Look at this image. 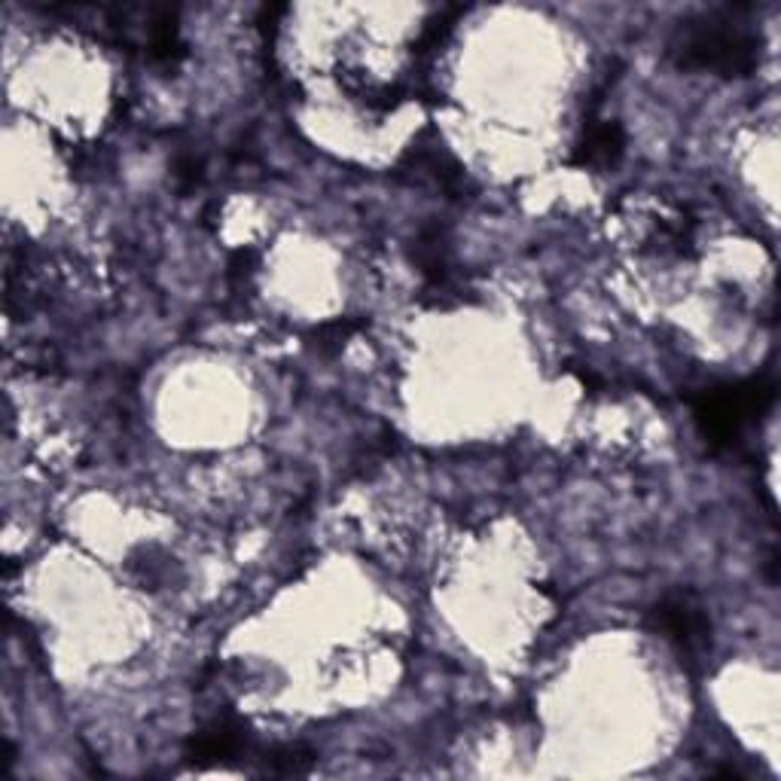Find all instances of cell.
Here are the masks:
<instances>
[{
    "instance_id": "6",
    "label": "cell",
    "mask_w": 781,
    "mask_h": 781,
    "mask_svg": "<svg viewBox=\"0 0 781 781\" xmlns=\"http://www.w3.org/2000/svg\"><path fill=\"white\" fill-rule=\"evenodd\" d=\"M146 52L150 59L171 64V61L183 59L181 31H178V12L174 10H156L153 22H150V40H146Z\"/></svg>"
},
{
    "instance_id": "9",
    "label": "cell",
    "mask_w": 781,
    "mask_h": 781,
    "mask_svg": "<svg viewBox=\"0 0 781 781\" xmlns=\"http://www.w3.org/2000/svg\"><path fill=\"white\" fill-rule=\"evenodd\" d=\"M462 7H452V10H443L439 16H434L430 22L425 24L422 31V40H418V52H430V49H439L446 43V37L452 34L455 22L462 19Z\"/></svg>"
},
{
    "instance_id": "3",
    "label": "cell",
    "mask_w": 781,
    "mask_h": 781,
    "mask_svg": "<svg viewBox=\"0 0 781 781\" xmlns=\"http://www.w3.org/2000/svg\"><path fill=\"white\" fill-rule=\"evenodd\" d=\"M650 626L678 650L687 669H702V662L711 653V620L696 592L678 589L659 598L650 610Z\"/></svg>"
},
{
    "instance_id": "4",
    "label": "cell",
    "mask_w": 781,
    "mask_h": 781,
    "mask_svg": "<svg viewBox=\"0 0 781 781\" xmlns=\"http://www.w3.org/2000/svg\"><path fill=\"white\" fill-rule=\"evenodd\" d=\"M247 748V732L244 723L235 714H223L207 723L205 730H199L183 748V757L190 763H217V760H230V757L242 754Z\"/></svg>"
},
{
    "instance_id": "7",
    "label": "cell",
    "mask_w": 781,
    "mask_h": 781,
    "mask_svg": "<svg viewBox=\"0 0 781 781\" xmlns=\"http://www.w3.org/2000/svg\"><path fill=\"white\" fill-rule=\"evenodd\" d=\"M317 754L312 751V748H305V744H281V748H272V751H266V757H263V763H266V772H272V775H308L312 772V767H315Z\"/></svg>"
},
{
    "instance_id": "1",
    "label": "cell",
    "mask_w": 781,
    "mask_h": 781,
    "mask_svg": "<svg viewBox=\"0 0 781 781\" xmlns=\"http://www.w3.org/2000/svg\"><path fill=\"white\" fill-rule=\"evenodd\" d=\"M751 7H718L690 16L669 40L671 61L683 71H711L720 77H748L760 61V37L744 28Z\"/></svg>"
},
{
    "instance_id": "8",
    "label": "cell",
    "mask_w": 781,
    "mask_h": 781,
    "mask_svg": "<svg viewBox=\"0 0 781 781\" xmlns=\"http://www.w3.org/2000/svg\"><path fill=\"white\" fill-rule=\"evenodd\" d=\"M364 327H366L364 317H333V321L317 324L308 339H312V345H315L321 354H336L345 342L352 339L357 329H364Z\"/></svg>"
},
{
    "instance_id": "10",
    "label": "cell",
    "mask_w": 781,
    "mask_h": 781,
    "mask_svg": "<svg viewBox=\"0 0 781 781\" xmlns=\"http://www.w3.org/2000/svg\"><path fill=\"white\" fill-rule=\"evenodd\" d=\"M254 268H256V251H251V247H239V251H232L230 263H226V281H230L235 291H242L244 284L254 278Z\"/></svg>"
},
{
    "instance_id": "2",
    "label": "cell",
    "mask_w": 781,
    "mask_h": 781,
    "mask_svg": "<svg viewBox=\"0 0 781 781\" xmlns=\"http://www.w3.org/2000/svg\"><path fill=\"white\" fill-rule=\"evenodd\" d=\"M772 403H775V382L767 376L720 385V388L702 390L699 400H693L696 425L711 446H732L742 437L744 425L769 413Z\"/></svg>"
},
{
    "instance_id": "5",
    "label": "cell",
    "mask_w": 781,
    "mask_h": 781,
    "mask_svg": "<svg viewBox=\"0 0 781 781\" xmlns=\"http://www.w3.org/2000/svg\"><path fill=\"white\" fill-rule=\"evenodd\" d=\"M626 150V132L617 120H596V116H586L584 122V138L574 150L571 165L580 169H610L617 165Z\"/></svg>"
},
{
    "instance_id": "11",
    "label": "cell",
    "mask_w": 781,
    "mask_h": 781,
    "mask_svg": "<svg viewBox=\"0 0 781 781\" xmlns=\"http://www.w3.org/2000/svg\"><path fill=\"white\" fill-rule=\"evenodd\" d=\"M202 178H205V162L202 159L193 156V153H181V156L174 159V181L181 186V193L195 190L202 183Z\"/></svg>"
}]
</instances>
